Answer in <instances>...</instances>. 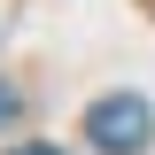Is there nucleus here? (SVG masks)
<instances>
[{
  "label": "nucleus",
  "mask_w": 155,
  "mask_h": 155,
  "mask_svg": "<svg viewBox=\"0 0 155 155\" xmlns=\"http://www.w3.org/2000/svg\"><path fill=\"white\" fill-rule=\"evenodd\" d=\"M147 132H155V109H147L140 93H109V101L85 109V140H93L101 155H140Z\"/></svg>",
  "instance_id": "nucleus-1"
},
{
  "label": "nucleus",
  "mask_w": 155,
  "mask_h": 155,
  "mask_svg": "<svg viewBox=\"0 0 155 155\" xmlns=\"http://www.w3.org/2000/svg\"><path fill=\"white\" fill-rule=\"evenodd\" d=\"M8 116H16V93H0V124H8Z\"/></svg>",
  "instance_id": "nucleus-2"
},
{
  "label": "nucleus",
  "mask_w": 155,
  "mask_h": 155,
  "mask_svg": "<svg viewBox=\"0 0 155 155\" xmlns=\"http://www.w3.org/2000/svg\"><path fill=\"white\" fill-rule=\"evenodd\" d=\"M16 155H62V147H16Z\"/></svg>",
  "instance_id": "nucleus-3"
}]
</instances>
